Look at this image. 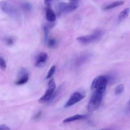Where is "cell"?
I'll return each instance as SVG.
<instances>
[{"mask_svg":"<svg viewBox=\"0 0 130 130\" xmlns=\"http://www.w3.org/2000/svg\"><path fill=\"white\" fill-rule=\"evenodd\" d=\"M85 118V116L81 115V114H77V115H74L73 116H71L70 118H67V119H64L63 121V123H71V122L76 121L77 120H81V119H84Z\"/></svg>","mask_w":130,"mask_h":130,"instance_id":"7c38bea8","label":"cell"},{"mask_svg":"<svg viewBox=\"0 0 130 130\" xmlns=\"http://www.w3.org/2000/svg\"><path fill=\"white\" fill-rule=\"evenodd\" d=\"M0 68L2 70H5L6 68V63L5 62V60L2 58V57H0Z\"/></svg>","mask_w":130,"mask_h":130,"instance_id":"d6986e66","label":"cell"},{"mask_svg":"<svg viewBox=\"0 0 130 130\" xmlns=\"http://www.w3.org/2000/svg\"><path fill=\"white\" fill-rule=\"evenodd\" d=\"M124 4V2L123 1H114V2L112 3L110 5H107V6H105L104 8V10H110V9L114 8H116L118 6H121V5H123Z\"/></svg>","mask_w":130,"mask_h":130,"instance_id":"4fadbf2b","label":"cell"},{"mask_svg":"<svg viewBox=\"0 0 130 130\" xmlns=\"http://www.w3.org/2000/svg\"><path fill=\"white\" fill-rule=\"evenodd\" d=\"M46 18L50 22H54L57 19L55 13L50 7L46 8Z\"/></svg>","mask_w":130,"mask_h":130,"instance_id":"30bf717a","label":"cell"},{"mask_svg":"<svg viewBox=\"0 0 130 130\" xmlns=\"http://www.w3.org/2000/svg\"><path fill=\"white\" fill-rule=\"evenodd\" d=\"M85 95L81 93L78 92H75L72 94V95L71 96L70 99H69L68 101L67 102V103L65 105V107L67 108V107H69L72 106V105H75L76 104L78 103L79 102L81 101V100L85 98Z\"/></svg>","mask_w":130,"mask_h":130,"instance_id":"52a82bcc","label":"cell"},{"mask_svg":"<svg viewBox=\"0 0 130 130\" xmlns=\"http://www.w3.org/2000/svg\"><path fill=\"white\" fill-rule=\"evenodd\" d=\"M52 0H45V3L47 6H50L51 3H52Z\"/></svg>","mask_w":130,"mask_h":130,"instance_id":"603a6c76","label":"cell"},{"mask_svg":"<svg viewBox=\"0 0 130 130\" xmlns=\"http://www.w3.org/2000/svg\"><path fill=\"white\" fill-rule=\"evenodd\" d=\"M0 8L1 10L11 17L12 19L16 20H20L21 19V13L17 8L11 3L6 1H1L0 3Z\"/></svg>","mask_w":130,"mask_h":130,"instance_id":"7a4b0ae2","label":"cell"},{"mask_svg":"<svg viewBox=\"0 0 130 130\" xmlns=\"http://www.w3.org/2000/svg\"><path fill=\"white\" fill-rule=\"evenodd\" d=\"M44 36H45V38L46 39L48 38V34H49L50 32V25H46L44 27Z\"/></svg>","mask_w":130,"mask_h":130,"instance_id":"44dd1931","label":"cell"},{"mask_svg":"<svg viewBox=\"0 0 130 130\" xmlns=\"http://www.w3.org/2000/svg\"><path fill=\"white\" fill-rule=\"evenodd\" d=\"M55 70H56V66H52V67L50 68V69L49 70V71H48V74H47L46 77V78L47 79L51 78V77L53 76V74H54L55 72Z\"/></svg>","mask_w":130,"mask_h":130,"instance_id":"2e32d148","label":"cell"},{"mask_svg":"<svg viewBox=\"0 0 130 130\" xmlns=\"http://www.w3.org/2000/svg\"><path fill=\"white\" fill-rule=\"evenodd\" d=\"M28 81H29V74L26 70L22 69L19 72L18 79L15 82V84L17 85H22L26 83Z\"/></svg>","mask_w":130,"mask_h":130,"instance_id":"ba28073f","label":"cell"},{"mask_svg":"<svg viewBox=\"0 0 130 130\" xmlns=\"http://www.w3.org/2000/svg\"><path fill=\"white\" fill-rule=\"evenodd\" d=\"M104 35V32L101 30H97L94 32L93 34L90 35H86L85 36L78 37L77 38V41L80 43L83 44H88L90 43H94L97 41L100 40L102 37Z\"/></svg>","mask_w":130,"mask_h":130,"instance_id":"3957f363","label":"cell"},{"mask_svg":"<svg viewBox=\"0 0 130 130\" xmlns=\"http://www.w3.org/2000/svg\"><path fill=\"white\" fill-rule=\"evenodd\" d=\"M48 45L50 48H54L57 45V41L55 39L50 38L48 40Z\"/></svg>","mask_w":130,"mask_h":130,"instance_id":"ac0fdd59","label":"cell"},{"mask_svg":"<svg viewBox=\"0 0 130 130\" xmlns=\"http://www.w3.org/2000/svg\"><path fill=\"white\" fill-rule=\"evenodd\" d=\"M0 130H10V128L5 124L0 125Z\"/></svg>","mask_w":130,"mask_h":130,"instance_id":"7402d4cb","label":"cell"},{"mask_svg":"<svg viewBox=\"0 0 130 130\" xmlns=\"http://www.w3.org/2000/svg\"><path fill=\"white\" fill-rule=\"evenodd\" d=\"M124 90V86L123 84H121V85H118L116 88H115V93L116 95H118L121 94L123 92Z\"/></svg>","mask_w":130,"mask_h":130,"instance_id":"9a60e30c","label":"cell"},{"mask_svg":"<svg viewBox=\"0 0 130 130\" xmlns=\"http://www.w3.org/2000/svg\"><path fill=\"white\" fill-rule=\"evenodd\" d=\"M22 8L26 11H31L32 8L31 5L30 3H24L22 5Z\"/></svg>","mask_w":130,"mask_h":130,"instance_id":"e0dca14e","label":"cell"},{"mask_svg":"<svg viewBox=\"0 0 130 130\" xmlns=\"http://www.w3.org/2000/svg\"><path fill=\"white\" fill-rule=\"evenodd\" d=\"M77 8V5L72 3H60L58 6V10L60 13L71 12Z\"/></svg>","mask_w":130,"mask_h":130,"instance_id":"8992f818","label":"cell"},{"mask_svg":"<svg viewBox=\"0 0 130 130\" xmlns=\"http://www.w3.org/2000/svg\"><path fill=\"white\" fill-rule=\"evenodd\" d=\"M4 41H5L6 44H8V45H11L13 43V39L11 38H10V37H7V38H5Z\"/></svg>","mask_w":130,"mask_h":130,"instance_id":"ffe728a7","label":"cell"},{"mask_svg":"<svg viewBox=\"0 0 130 130\" xmlns=\"http://www.w3.org/2000/svg\"><path fill=\"white\" fill-rule=\"evenodd\" d=\"M56 89V83L52 79L48 83V88L46 91L45 94L39 99L40 103H46L52 100L54 96V93Z\"/></svg>","mask_w":130,"mask_h":130,"instance_id":"5b68a950","label":"cell"},{"mask_svg":"<svg viewBox=\"0 0 130 130\" xmlns=\"http://www.w3.org/2000/svg\"><path fill=\"white\" fill-rule=\"evenodd\" d=\"M103 96H104L103 93H100L97 91H94L88 104V111L93 112L96 110L101 104L102 101L103 100Z\"/></svg>","mask_w":130,"mask_h":130,"instance_id":"277c9868","label":"cell"},{"mask_svg":"<svg viewBox=\"0 0 130 130\" xmlns=\"http://www.w3.org/2000/svg\"><path fill=\"white\" fill-rule=\"evenodd\" d=\"M47 58H48V55H47L46 53L42 52V53H39L38 55V57H37L36 63L35 66L36 67L43 66L45 63V62H46Z\"/></svg>","mask_w":130,"mask_h":130,"instance_id":"9c48e42d","label":"cell"},{"mask_svg":"<svg viewBox=\"0 0 130 130\" xmlns=\"http://www.w3.org/2000/svg\"><path fill=\"white\" fill-rule=\"evenodd\" d=\"M69 1L71 3L76 4V5H77V3H78V0H69Z\"/></svg>","mask_w":130,"mask_h":130,"instance_id":"cb8c5ba5","label":"cell"},{"mask_svg":"<svg viewBox=\"0 0 130 130\" xmlns=\"http://www.w3.org/2000/svg\"><path fill=\"white\" fill-rule=\"evenodd\" d=\"M109 82V77L107 76H99L94 79L91 83V90L100 93H104Z\"/></svg>","mask_w":130,"mask_h":130,"instance_id":"6da1fadb","label":"cell"},{"mask_svg":"<svg viewBox=\"0 0 130 130\" xmlns=\"http://www.w3.org/2000/svg\"><path fill=\"white\" fill-rule=\"evenodd\" d=\"M100 130H114L112 129H110V128H105V129H102Z\"/></svg>","mask_w":130,"mask_h":130,"instance_id":"d4e9b609","label":"cell"},{"mask_svg":"<svg viewBox=\"0 0 130 130\" xmlns=\"http://www.w3.org/2000/svg\"><path fill=\"white\" fill-rule=\"evenodd\" d=\"M90 56V55L88 54V53H84L83 55H81V56H79L76 61V66H79L81 64H83L86 61H87L89 59Z\"/></svg>","mask_w":130,"mask_h":130,"instance_id":"8fae6325","label":"cell"},{"mask_svg":"<svg viewBox=\"0 0 130 130\" xmlns=\"http://www.w3.org/2000/svg\"><path fill=\"white\" fill-rule=\"evenodd\" d=\"M129 13V8H127L124 9V10H123V11L119 13V16H118V19H119V20L121 21V20H124V19H126V18L128 17Z\"/></svg>","mask_w":130,"mask_h":130,"instance_id":"5bb4252c","label":"cell"}]
</instances>
